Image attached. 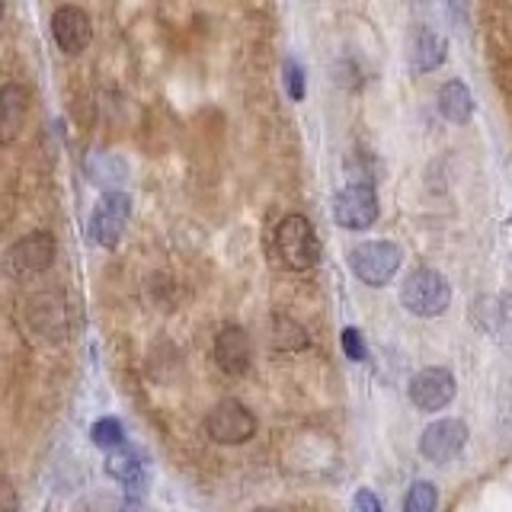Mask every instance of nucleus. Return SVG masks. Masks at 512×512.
Returning <instances> with one entry per match:
<instances>
[{"label": "nucleus", "mask_w": 512, "mask_h": 512, "mask_svg": "<svg viewBox=\"0 0 512 512\" xmlns=\"http://www.w3.org/2000/svg\"><path fill=\"white\" fill-rule=\"evenodd\" d=\"M276 256L285 269L308 272L320 263V240L304 215H285L276 224Z\"/></svg>", "instance_id": "1"}, {"label": "nucleus", "mask_w": 512, "mask_h": 512, "mask_svg": "<svg viewBox=\"0 0 512 512\" xmlns=\"http://www.w3.org/2000/svg\"><path fill=\"white\" fill-rule=\"evenodd\" d=\"M400 301L413 317H439L452 304V285L436 269H413L400 288Z\"/></svg>", "instance_id": "2"}, {"label": "nucleus", "mask_w": 512, "mask_h": 512, "mask_svg": "<svg viewBox=\"0 0 512 512\" xmlns=\"http://www.w3.org/2000/svg\"><path fill=\"white\" fill-rule=\"evenodd\" d=\"M205 436L218 445H244L256 436V416L237 397H224L205 416Z\"/></svg>", "instance_id": "3"}, {"label": "nucleus", "mask_w": 512, "mask_h": 512, "mask_svg": "<svg viewBox=\"0 0 512 512\" xmlns=\"http://www.w3.org/2000/svg\"><path fill=\"white\" fill-rule=\"evenodd\" d=\"M400 260H404V250L391 240H368V244H359L349 253V266L356 272V279L372 288L388 285L397 276Z\"/></svg>", "instance_id": "4"}, {"label": "nucleus", "mask_w": 512, "mask_h": 512, "mask_svg": "<svg viewBox=\"0 0 512 512\" xmlns=\"http://www.w3.org/2000/svg\"><path fill=\"white\" fill-rule=\"evenodd\" d=\"M333 218L346 231H368L378 221V192L372 183H349L336 192Z\"/></svg>", "instance_id": "5"}, {"label": "nucleus", "mask_w": 512, "mask_h": 512, "mask_svg": "<svg viewBox=\"0 0 512 512\" xmlns=\"http://www.w3.org/2000/svg\"><path fill=\"white\" fill-rule=\"evenodd\" d=\"M55 256H58L55 234L52 231H32V234L16 240L7 253V260H10L16 276H42L45 269H52Z\"/></svg>", "instance_id": "6"}, {"label": "nucleus", "mask_w": 512, "mask_h": 512, "mask_svg": "<svg viewBox=\"0 0 512 512\" xmlns=\"http://www.w3.org/2000/svg\"><path fill=\"white\" fill-rule=\"evenodd\" d=\"M52 39L64 55H84L93 42V20L84 7L64 4L52 13Z\"/></svg>", "instance_id": "7"}, {"label": "nucleus", "mask_w": 512, "mask_h": 512, "mask_svg": "<svg viewBox=\"0 0 512 512\" xmlns=\"http://www.w3.org/2000/svg\"><path fill=\"white\" fill-rule=\"evenodd\" d=\"M455 391H458L455 375L448 372V368H439V365L423 368V372H416L410 378V400H413V407H420L426 413H436V410L452 404Z\"/></svg>", "instance_id": "8"}, {"label": "nucleus", "mask_w": 512, "mask_h": 512, "mask_svg": "<svg viewBox=\"0 0 512 512\" xmlns=\"http://www.w3.org/2000/svg\"><path fill=\"white\" fill-rule=\"evenodd\" d=\"M464 445H468V426L461 420H436L423 429L420 455L432 464H448L461 455Z\"/></svg>", "instance_id": "9"}, {"label": "nucleus", "mask_w": 512, "mask_h": 512, "mask_svg": "<svg viewBox=\"0 0 512 512\" xmlns=\"http://www.w3.org/2000/svg\"><path fill=\"white\" fill-rule=\"evenodd\" d=\"M128 218H132V199L125 192H109V196L100 199L96 212L90 218V234L100 247L112 250L119 244V237L125 231Z\"/></svg>", "instance_id": "10"}, {"label": "nucleus", "mask_w": 512, "mask_h": 512, "mask_svg": "<svg viewBox=\"0 0 512 512\" xmlns=\"http://www.w3.org/2000/svg\"><path fill=\"white\" fill-rule=\"evenodd\" d=\"M215 362L224 375H247L250 372V362H253V346H250V336L244 327L228 324L221 327L215 336Z\"/></svg>", "instance_id": "11"}, {"label": "nucleus", "mask_w": 512, "mask_h": 512, "mask_svg": "<svg viewBox=\"0 0 512 512\" xmlns=\"http://www.w3.org/2000/svg\"><path fill=\"white\" fill-rule=\"evenodd\" d=\"M29 116V90L23 84L0 87V148L20 138Z\"/></svg>", "instance_id": "12"}, {"label": "nucleus", "mask_w": 512, "mask_h": 512, "mask_svg": "<svg viewBox=\"0 0 512 512\" xmlns=\"http://www.w3.org/2000/svg\"><path fill=\"white\" fill-rule=\"evenodd\" d=\"M445 52H448V45L445 39L439 36L436 29H413V36H410V64H413V71H436L439 64L445 61Z\"/></svg>", "instance_id": "13"}, {"label": "nucleus", "mask_w": 512, "mask_h": 512, "mask_svg": "<svg viewBox=\"0 0 512 512\" xmlns=\"http://www.w3.org/2000/svg\"><path fill=\"white\" fill-rule=\"evenodd\" d=\"M439 112L445 122L452 125H464L474 116V96L471 90L461 84V80H448V84L439 90Z\"/></svg>", "instance_id": "14"}, {"label": "nucleus", "mask_w": 512, "mask_h": 512, "mask_svg": "<svg viewBox=\"0 0 512 512\" xmlns=\"http://www.w3.org/2000/svg\"><path fill=\"white\" fill-rule=\"evenodd\" d=\"M106 474L112 480H119V484H125V487H138L144 480V461L138 458L135 448L122 445V448H116V452H109Z\"/></svg>", "instance_id": "15"}, {"label": "nucleus", "mask_w": 512, "mask_h": 512, "mask_svg": "<svg viewBox=\"0 0 512 512\" xmlns=\"http://www.w3.org/2000/svg\"><path fill=\"white\" fill-rule=\"evenodd\" d=\"M90 439H93V445L106 448V452H116V448L125 445V429H122V423L116 420V416H103V420L93 423Z\"/></svg>", "instance_id": "16"}, {"label": "nucleus", "mask_w": 512, "mask_h": 512, "mask_svg": "<svg viewBox=\"0 0 512 512\" xmlns=\"http://www.w3.org/2000/svg\"><path fill=\"white\" fill-rule=\"evenodd\" d=\"M272 343H276L279 349L295 352V349H304V346H308V336H304L301 324H295V320L276 317V324H272Z\"/></svg>", "instance_id": "17"}, {"label": "nucleus", "mask_w": 512, "mask_h": 512, "mask_svg": "<svg viewBox=\"0 0 512 512\" xmlns=\"http://www.w3.org/2000/svg\"><path fill=\"white\" fill-rule=\"evenodd\" d=\"M439 506V490L429 480H416V484L407 490L404 500V512H436Z\"/></svg>", "instance_id": "18"}, {"label": "nucleus", "mask_w": 512, "mask_h": 512, "mask_svg": "<svg viewBox=\"0 0 512 512\" xmlns=\"http://www.w3.org/2000/svg\"><path fill=\"white\" fill-rule=\"evenodd\" d=\"M340 343H343V352L352 359V362H365L368 359V346H365V340H362V330H356V327H346L343 333H340Z\"/></svg>", "instance_id": "19"}, {"label": "nucleus", "mask_w": 512, "mask_h": 512, "mask_svg": "<svg viewBox=\"0 0 512 512\" xmlns=\"http://www.w3.org/2000/svg\"><path fill=\"white\" fill-rule=\"evenodd\" d=\"M282 71H285V90H288V96H292L295 103H301L304 100V68L295 58H288Z\"/></svg>", "instance_id": "20"}, {"label": "nucleus", "mask_w": 512, "mask_h": 512, "mask_svg": "<svg viewBox=\"0 0 512 512\" xmlns=\"http://www.w3.org/2000/svg\"><path fill=\"white\" fill-rule=\"evenodd\" d=\"M352 509H356V512H384L381 509V500H378L372 490H359L356 500H352Z\"/></svg>", "instance_id": "21"}, {"label": "nucleus", "mask_w": 512, "mask_h": 512, "mask_svg": "<svg viewBox=\"0 0 512 512\" xmlns=\"http://www.w3.org/2000/svg\"><path fill=\"white\" fill-rule=\"evenodd\" d=\"M13 509H16V500H13V493H10V484L0 480V512H13Z\"/></svg>", "instance_id": "22"}, {"label": "nucleus", "mask_w": 512, "mask_h": 512, "mask_svg": "<svg viewBox=\"0 0 512 512\" xmlns=\"http://www.w3.org/2000/svg\"><path fill=\"white\" fill-rule=\"evenodd\" d=\"M119 512H144V506H141V500H125Z\"/></svg>", "instance_id": "23"}, {"label": "nucleus", "mask_w": 512, "mask_h": 512, "mask_svg": "<svg viewBox=\"0 0 512 512\" xmlns=\"http://www.w3.org/2000/svg\"><path fill=\"white\" fill-rule=\"evenodd\" d=\"M253 512H279V509H253Z\"/></svg>", "instance_id": "24"}, {"label": "nucleus", "mask_w": 512, "mask_h": 512, "mask_svg": "<svg viewBox=\"0 0 512 512\" xmlns=\"http://www.w3.org/2000/svg\"><path fill=\"white\" fill-rule=\"evenodd\" d=\"M0 16H4V4H0Z\"/></svg>", "instance_id": "25"}]
</instances>
